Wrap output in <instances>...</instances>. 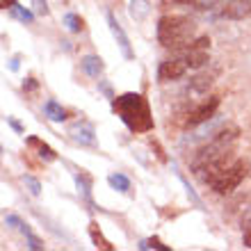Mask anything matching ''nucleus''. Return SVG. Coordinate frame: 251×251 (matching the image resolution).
<instances>
[{"label": "nucleus", "instance_id": "nucleus-22", "mask_svg": "<svg viewBox=\"0 0 251 251\" xmlns=\"http://www.w3.org/2000/svg\"><path fill=\"white\" fill-rule=\"evenodd\" d=\"M32 7L37 9V14H41V16H46L48 14V2L46 0H32Z\"/></svg>", "mask_w": 251, "mask_h": 251}, {"label": "nucleus", "instance_id": "nucleus-4", "mask_svg": "<svg viewBox=\"0 0 251 251\" xmlns=\"http://www.w3.org/2000/svg\"><path fill=\"white\" fill-rule=\"evenodd\" d=\"M217 107H219V96H210L208 100L199 103V105L194 107L190 114H187L185 126H187V128H197V126L205 124V121H210L212 117H215V112H217Z\"/></svg>", "mask_w": 251, "mask_h": 251}, {"label": "nucleus", "instance_id": "nucleus-5", "mask_svg": "<svg viewBox=\"0 0 251 251\" xmlns=\"http://www.w3.org/2000/svg\"><path fill=\"white\" fill-rule=\"evenodd\" d=\"M190 69L187 60L180 55V57H172V60L160 62L158 66V80L160 82H172V80H178L185 75V71Z\"/></svg>", "mask_w": 251, "mask_h": 251}, {"label": "nucleus", "instance_id": "nucleus-11", "mask_svg": "<svg viewBox=\"0 0 251 251\" xmlns=\"http://www.w3.org/2000/svg\"><path fill=\"white\" fill-rule=\"evenodd\" d=\"M128 14H130V19L135 23H142V21L149 19V14H151V2L149 0H130L128 2Z\"/></svg>", "mask_w": 251, "mask_h": 251}, {"label": "nucleus", "instance_id": "nucleus-17", "mask_svg": "<svg viewBox=\"0 0 251 251\" xmlns=\"http://www.w3.org/2000/svg\"><path fill=\"white\" fill-rule=\"evenodd\" d=\"M89 235H92V242H94V247H96V249L112 251V245L103 238V233H100V228H99V224H96V222H92V224H89Z\"/></svg>", "mask_w": 251, "mask_h": 251}, {"label": "nucleus", "instance_id": "nucleus-27", "mask_svg": "<svg viewBox=\"0 0 251 251\" xmlns=\"http://www.w3.org/2000/svg\"><path fill=\"white\" fill-rule=\"evenodd\" d=\"M7 124L12 126V128H14V130H16V132H23V126H21L16 119H12V117H7Z\"/></svg>", "mask_w": 251, "mask_h": 251}, {"label": "nucleus", "instance_id": "nucleus-9", "mask_svg": "<svg viewBox=\"0 0 251 251\" xmlns=\"http://www.w3.org/2000/svg\"><path fill=\"white\" fill-rule=\"evenodd\" d=\"M183 57L187 60L190 69H201L210 62V55H208V48H201L197 44H190V46L183 48Z\"/></svg>", "mask_w": 251, "mask_h": 251}, {"label": "nucleus", "instance_id": "nucleus-8", "mask_svg": "<svg viewBox=\"0 0 251 251\" xmlns=\"http://www.w3.org/2000/svg\"><path fill=\"white\" fill-rule=\"evenodd\" d=\"M222 16L228 21H245L251 16V0H228L222 9Z\"/></svg>", "mask_w": 251, "mask_h": 251}, {"label": "nucleus", "instance_id": "nucleus-6", "mask_svg": "<svg viewBox=\"0 0 251 251\" xmlns=\"http://www.w3.org/2000/svg\"><path fill=\"white\" fill-rule=\"evenodd\" d=\"M105 19H107V25H110V32H112V37L117 39V46H119L121 55H124L126 60H132V57H135V50H132L130 39H128V34L124 32V27H121V23L117 21V16H114L112 12H107Z\"/></svg>", "mask_w": 251, "mask_h": 251}, {"label": "nucleus", "instance_id": "nucleus-24", "mask_svg": "<svg viewBox=\"0 0 251 251\" xmlns=\"http://www.w3.org/2000/svg\"><path fill=\"white\" fill-rule=\"evenodd\" d=\"M5 224L12 226V228H16V226H23V222H21L16 215H7V217H5Z\"/></svg>", "mask_w": 251, "mask_h": 251}, {"label": "nucleus", "instance_id": "nucleus-23", "mask_svg": "<svg viewBox=\"0 0 251 251\" xmlns=\"http://www.w3.org/2000/svg\"><path fill=\"white\" fill-rule=\"evenodd\" d=\"M242 245L251 249V219L245 222V233H242Z\"/></svg>", "mask_w": 251, "mask_h": 251}, {"label": "nucleus", "instance_id": "nucleus-20", "mask_svg": "<svg viewBox=\"0 0 251 251\" xmlns=\"http://www.w3.org/2000/svg\"><path fill=\"white\" fill-rule=\"evenodd\" d=\"M21 231H23V235H25L27 247H30V249H34V251H41V249H44V242H41V240L37 238V235H34L30 228H27V224L21 226Z\"/></svg>", "mask_w": 251, "mask_h": 251}, {"label": "nucleus", "instance_id": "nucleus-12", "mask_svg": "<svg viewBox=\"0 0 251 251\" xmlns=\"http://www.w3.org/2000/svg\"><path fill=\"white\" fill-rule=\"evenodd\" d=\"M44 114H46L50 121H55V124H62V121L66 119V110L55 99H48L46 103H44Z\"/></svg>", "mask_w": 251, "mask_h": 251}, {"label": "nucleus", "instance_id": "nucleus-25", "mask_svg": "<svg viewBox=\"0 0 251 251\" xmlns=\"http://www.w3.org/2000/svg\"><path fill=\"white\" fill-rule=\"evenodd\" d=\"M23 89H27V92H32V89H37V80H34V78H27L25 82H23Z\"/></svg>", "mask_w": 251, "mask_h": 251}, {"label": "nucleus", "instance_id": "nucleus-10", "mask_svg": "<svg viewBox=\"0 0 251 251\" xmlns=\"http://www.w3.org/2000/svg\"><path fill=\"white\" fill-rule=\"evenodd\" d=\"M80 66H82V71L94 80L100 78V73L105 69V64H103V60H100L99 55H85V57L80 60Z\"/></svg>", "mask_w": 251, "mask_h": 251}, {"label": "nucleus", "instance_id": "nucleus-26", "mask_svg": "<svg viewBox=\"0 0 251 251\" xmlns=\"http://www.w3.org/2000/svg\"><path fill=\"white\" fill-rule=\"evenodd\" d=\"M99 87H100V92L107 94V99H114V94H112V89H110V85H107V82H100V80H99Z\"/></svg>", "mask_w": 251, "mask_h": 251}, {"label": "nucleus", "instance_id": "nucleus-2", "mask_svg": "<svg viewBox=\"0 0 251 251\" xmlns=\"http://www.w3.org/2000/svg\"><path fill=\"white\" fill-rule=\"evenodd\" d=\"M158 41L165 48H185L194 34V23L187 16H162L158 21Z\"/></svg>", "mask_w": 251, "mask_h": 251}, {"label": "nucleus", "instance_id": "nucleus-28", "mask_svg": "<svg viewBox=\"0 0 251 251\" xmlns=\"http://www.w3.org/2000/svg\"><path fill=\"white\" fill-rule=\"evenodd\" d=\"M0 5H2V9H9V7L16 5V0H0Z\"/></svg>", "mask_w": 251, "mask_h": 251}, {"label": "nucleus", "instance_id": "nucleus-18", "mask_svg": "<svg viewBox=\"0 0 251 251\" xmlns=\"http://www.w3.org/2000/svg\"><path fill=\"white\" fill-rule=\"evenodd\" d=\"M62 23H64V27L71 34H80V32H82V19H80L75 12H66L64 19H62Z\"/></svg>", "mask_w": 251, "mask_h": 251}, {"label": "nucleus", "instance_id": "nucleus-29", "mask_svg": "<svg viewBox=\"0 0 251 251\" xmlns=\"http://www.w3.org/2000/svg\"><path fill=\"white\" fill-rule=\"evenodd\" d=\"M9 69H12V71H19V57H12V62H9Z\"/></svg>", "mask_w": 251, "mask_h": 251}, {"label": "nucleus", "instance_id": "nucleus-21", "mask_svg": "<svg viewBox=\"0 0 251 251\" xmlns=\"http://www.w3.org/2000/svg\"><path fill=\"white\" fill-rule=\"evenodd\" d=\"M23 183H25V187L30 190V194H32V197H39V194H41L39 178H34V176H23Z\"/></svg>", "mask_w": 251, "mask_h": 251}, {"label": "nucleus", "instance_id": "nucleus-15", "mask_svg": "<svg viewBox=\"0 0 251 251\" xmlns=\"http://www.w3.org/2000/svg\"><path fill=\"white\" fill-rule=\"evenodd\" d=\"M27 144H30V146H37V149H39V158L41 160H46V162H55V160H57L55 151L46 144V142H41V139H37V137H27Z\"/></svg>", "mask_w": 251, "mask_h": 251}, {"label": "nucleus", "instance_id": "nucleus-13", "mask_svg": "<svg viewBox=\"0 0 251 251\" xmlns=\"http://www.w3.org/2000/svg\"><path fill=\"white\" fill-rule=\"evenodd\" d=\"M212 82H215V75H212V73H199V75H194V78L190 80V89L197 94H205L212 87Z\"/></svg>", "mask_w": 251, "mask_h": 251}, {"label": "nucleus", "instance_id": "nucleus-7", "mask_svg": "<svg viewBox=\"0 0 251 251\" xmlns=\"http://www.w3.org/2000/svg\"><path fill=\"white\" fill-rule=\"evenodd\" d=\"M69 135L80 146H96V130L89 121H78L69 128Z\"/></svg>", "mask_w": 251, "mask_h": 251}, {"label": "nucleus", "instance_id": "nucleus-14", "mask_svg": "<svg viewBox=\"0 0 251 251\" xmlns=\"http://www.w3.org/2000/svg\"><path fill=\"white\" fill-rule=\"evenodd\" d=\"M75 185H78V194L85 199L89 205L92 203V178L87 174H75Z\"/></svg>", "mask_w": 251, "mask_h": 251}, {"label": "nucleus", "instance_id": "nucleus-19", "mask_svg": "<svg viewBox=\"0 0 251 251\" xmlns=\"http://www.w3.org/2000/svg\"><path fill=\"white\" fill-rule=\"evenodd\" d=\"M9 14H12V19L21 21V23H25V25L34 23V14L30 12L27 7H23V5H14V7H9Z\"/></svg>", "mask_w": 251, "mask_h": 251}, {"label": "nucleus", "instance_id": "nucleus-3", "mask_svg": "<svg viewBox=\"0 0 251 251\" xmlns=\"http://www.w3.org/2000/svg\"><path fill=\"white\" fill-rule=\"evenodd\" d=\"M247 172H249V165H247V162H242V160H235L231 167H226L224 172L212 180L210 187L217 192V194H231V192L235 190L242 180H245Z\"/></svg>", "mask_w": 251, "mask_h": 251}, {"label": "nucleus", "instance_id": "nucleus-1", "mask_svg": "<svg viewBox=\"0 0 251 251\" xmlns=\"http://www.w3.org/2000/svg\"><path fill=\"white\" fill-rule=\"evenodd\" d=\"M112 110L121 117L132 132H149L153 128V117L149 110V103L142 94L128 92L124 96H114L112 99Z\"/></svg>", "mask_w": 251, "mask_h": 251}, {"label": "nucleus", "instance_id": "nucleus-16", "mask_svg": "<svg viewBox=\"0 0 251 251\" xmlns=\"http://www.w3.org/2000/svg\"><path fill=\"white\" fill-rule=\"evenodd\" d=\"M107 183H110V187H112V190H117V192H130V178H128V176H126V174H110V176H107Z\"/></svg>", "mask_w": 251, "mask_h": 251}]
</instances>
